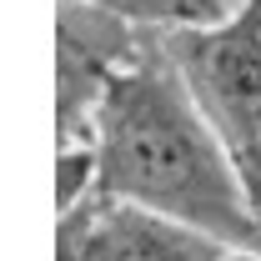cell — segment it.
<instances>
[{"mask_svg":"<svg viewBox=\"0 0 261 261\" xmlns=\"http://www.w3.org/2000/svg\"><path fill=\"white\" fill-rule=\"evenodd\" d=\"M56 221L75 231L86 261H216V251L226 246L186 221H171L126 201H106V196Z\"/></svg>","mask_w":261,"mask_h":261,"instance_id":"obj_3","label":"cell"},{"mask_svg":"<svg viewBox=\"0 0 261 261\" xmlns=\"http://www.w3.org/2000/svg\"><path fill=\"white\" fill-rule=\"evenodd\" d=\"M56 261H86L81 241H75V231L65 226V221H56Z\"/></svg>","mask_w":261,"mask_h":261,"instance_id":"obj_6","label":"cell"},{"mask_svg":"<svg viewBox=\"0 0 261 261\" xmlns=\"http://www.w3.org/2000/svg\"><path fill=\"white\" fill-rule=\"evenodd\" d=\"M161 50L191 91L206 126L231 151L261 211V0H251L221 25L166 31Z\"/></svg>","mask_w":261,"mask_h":261,"instance_id":"obj_2","label":"cell"},{"mask_svg":"<svg viewBox=\"0 0 261 261\" xmlns=\"http://www.w3.org/2000/svg\"><path fill=\"white\" fill-rule=\"evenodd\" d=\"M96 10H111L126 25H151V31H201V25H221L236 10H246L251 0H86Z\"/></svg>","mask_w":261,"mask_h":261,"instance_id":"obj_4","label":"cell"},{"mask_svg":"<svg viewBox=\"0 0 261 261\" xmlns=\"http://www.w3.org/2000/svg\"><path fill=\"white\" fill-rule=\"evenodd\" d=\"M100 196V151L96 136L56 141V216H70Z\"/></svg>","mask_w":261,"mask_h":261,"instance_id":"obj_5","label":"cell"},{"mask_svg":"<svg viewBox=\"0 0 261 261\" xmlns=\"http://www.w3.org/2000/svg\"><path fill=\"white\" fill-rule=\"evenodd\" d=\"M100 196L186 221L226 246H256L261 211L221 136L206 126L166 50L116 65L96 106Z\"/></svg>","mask_w":261,"mask_h":261,"instance_id":"obj_1","label":"cell"},{"mask_svg":"<svg viewBox=\"0 0 261 261\" xmlns=\"http://www.w3.org/2000/svg\"><path fill=\"white\" fill-rule=\"evenodd\" d=\"M216 261H261V246H221Z\"/></svg>","mask_w":261,"mask_h":261,"instance_id":"obj_7","label":"cell"}]
</instances>
